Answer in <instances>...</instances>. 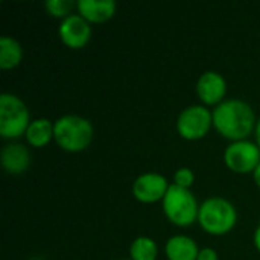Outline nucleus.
Returning <instances> with one entry per match:
<instances>
[{"label": "nucleus", "mask_w": 260, "mask_h": 260, "mask_svg": "<svg viewBox=\"0 0 260 260\" xmlns=\"http://www.w3.org/2000/svg\"><path fill=\"white\" fill-rule=\"evenodd\" d=\"M213 126L225 139L232 142L247 140L256 129V114L250 104L241 99H227L215 107Z\"/></svg>", "instance_id": "nucleus-1"}, {"label": "nucleus", "mask_w": 260, "mask_h": 260, "mask_svg": "<svg viewBox=\"0 0 260 260\" xmlns=\"http://www.w3.org/2000/svg\"><path fill=\"white\" fill-rule=\"evenodd\" d=\"M53 139L56 145L69 152L87 149L93 140V125L78 114H66L53 122Z\"/></svg>", "instance_id": "nucleus-2"}, {"label": "nucleus", "mask_w": 260, "mask_h": 260, "mask_svg": "<svg viewBox=\"0 0 260 260\" xmlns=\"http://www.w3.org/2000/svg\"><path fill=\"white\" fill-rule=\"evenodd\" d=\"M238 221L235 206L219 197H212L200 206L198 222L201 229L213 236H222L233 230Z\"/></svg>", "instance_id": "nucleus-3"}, {"label": "nucleus", "mask_w": 260, "mask_h": 260, "mask_svg": "<svg viewBox=\"0 0 260 260\" xmlns=\"http://www.w3.org/2000/svg\"><path fill=\"white\" fill-rule=\"evenodd\" d=\"M163 210L172 224L178 227H187L198 221L200 206L190 189L171 184L163 198Z\"/></svg>", "instance_id": "nucleus-4"}, {"label": "nucleus", "mask_w": 260, "mask_h": 260, "mask_svg": "<svg viewBox=\"0 0 260 260\" xmlns=\"http://www.w3.org/2000/svg\"><path fill=\"white\" fill-rule=\"evenodd\" d=\"M26 104L12 93L0 94V136L3 139H18L26 134L30 125Z\"/></svg>", "instance_id": "nucleus-5"}, {"label": "nucleus", "mask_w": 260, "mask_h": 260, "mask_svg": "<svg viewBox=\"0 0 260 260\" xmlns=\"http://www.w3.org/2000/svg\"><path fill=\"white\" fill-rule=\"evenodd\" d=\"M213 126V114L204 105L184 108L177 119V131L186 140H200Z\"/></svg>", "instance_id": "nucleus-6"}, {"label": "nucleus", "mask_w": 260, "mask_h": 260, "mask_svg": "<svg viewBox=\"0 0 260 260\" xmlns=\"http://www.w3.org/2000/svg\"><path fill=\"white\" fill-rule=\"evenodd\" d=\"M224 161L236 174L254 172L260 163V148L250 140L232 142L224 151Z\"/></svg>", "instance_id": "nucleus-7"}, {"label": "nucleus", "mask_w": 260, "mask_h": 260, "mask_svg": "<svg viewBox=\"0 0 260 260\" xmlns=\"http://www.w3.org/2000/svg\"><path fill=\"white\" fill-rule=\"evenodd\" d=\"M169 183L166 177L157 172H146L136 178L133 184V195L137 201L145 204H152L163 201L165 195L169 190Z\"/></svg>", "instance_id": "nucleus-8"}, {"label": "nucleus", "mask_w": 260, "mask_h": 260, "mask_svg": "<svg viewBox=\"0 0 260 260\" xmlns=\"http://www.w3.org/2000/svg\"><path fill=\"white\" fill-rule=\"evenodd\" d=\"M61 41L70 49L84 47L91 38V26L81 14H72L61 20L58 27Z\"/></svg>", "instance_id": "nucleus-9"}, {"label": "nucleus", "mask_w": 260, "mask_h": 260, "mask_svg": "<svg viewBox=\"0 0 260 260\" xmlns=\"http://www.w3.org/2000/svg\"><path fill=\"white\" fill-rule=\"evenodd\" d=\"M227 93V82L218 72H204L197 82V94L206 105H219Z\"/></svg>", "instance_id": "nucleus-10"}, {"label": "nucleus", "mask_w": 260, "mask_h": 260, "mask_svg": "<svg viewBox=\"0 0 260 260\" xmlns=\"http://www.w3.org/2000/svg\"><path fill=\"white\" fill-rule=\"evenodd\" d=\"M0 161L8 174L20 175L27 171L30 165V154L27 148L21 143H8L2 149Z\"/></svg>", "instance_id": "nucleus-11"}, {"label": "nucleus", "mask_w": 260, "mask_h": 260, "mask_svg": "<svg viewBox=\"0 0 260 260\" xmlns=\"http://www.w3.org/2000/svg\"><path fill=\"white\" fill-rule=\"evenodd\" d=\"M76 8L88 23H105L116 14L117 5L114 0H79Z\"/></svg>", "instance_id": "nucleus-12"}, {"label": "nucleus", "mask_w": 260, "mask_h": 260, "mask_svg": "<svg viewBox=\"0 0 260 260\" xmlns=\"http://www.w3.org/2000/svg\"><path fill=\"white\" fill-rule=\"evenodd\" d=\"M165 253L168 260H197L200 248L192 238L177 235L168 239L165 245Z\"/></svg>", "instance_id": "nucleus-13"}, {"label": "nucleus", "mask_w": 260, "mask_h": 260, "mask_svg": "<svg viewBox=\"0 0 260 260\" xmlns=\"http://www.w3.org/2000/svg\"><path fill=\"white\" fill-rule=\"evenodd\" d=\"M24 136L30 146L44 148L53 139V123L46 117L35 119L27 126V131Z\"/></svg>", "instance_id": "nucleus-14"}, {"label": "nucleus", "mask_w": 260, "mask_h": 260, "mask_svg": "<svg viewBox=\"0 0 260 260\" xmlns=\"http://www.w3.org/2000/svg\"><path fill=\"white\" fill-rule=\"evenodd\" d=\"M23 58V47L21 44L8 35L0 38V67L3 70H9L17 67Z\"/></svg>", "instance_id": "nucleus-15"}, {"label": "nucleus", "mask_w": 260, "mask_h": 260, "mask_svg": "<svg viewBox=\"0 0 260 260\" xmlns=\"http://www.w3.org/2000/svg\"><path fill=\"white\" fill-rule=\"evenodd\" d=\"M158 248L154 239L140 236L133 241L129 247V257L131 260H157Z\"/></svg>", "instance_id": "nucleus-16"}, {"label": "nucleus", "mask_w": 260, "mask_h": 260, "mask_svg": "<svg viewBox=\"0 0 260 260\" xmlns=\"http://www.w3.org/2000/svg\"><path fill=\"white\" fill-rule=\"evenodd\" d=\"M76 5L72 2V0H46L44 2V8L46 11L53 15V17H58V18H66L69 15H72V9L75 8Z\"/></svg>", "instance_id": "nucleus-17"}, {"label": "nucleus", "mask_w": 260, "mask_h": 260, "mask_svg": "<svg viewBox=\"0 0 260 260\" xmlns=\"http://www.w3.org/2000/svg\"><path fill=\"white\" fill-rule=\"evenodd\" d=\"M195 181V174L190 168H180L174 174V184L183 189H190Z\"/></svg>", "instance_id": "nucleus-18"}, {"label": "nucleus", "mask_w": 260, "mask_h": 260, "mask_svg": "<svg viewBox=\"0 0 260 260\" xmlns=\"http://www.w3.org/2000/svg\"><path fill=\"white\" fill-rule=\"evenodd\" d=\"M197 260H218V253L213 248H201Z\"/></svg>", "instance_id": "nucleus-19"}, {"label": "nucleus", "mask_w": 260, "mask_h": 260, "mask_svg": "<svg viewBox=\"0 0 260 260\" xmlns=\"http://www.w3.org/2000/svg\"><path fill=\"white\" fill-rule=\"evenodd\" d=\"M254 247L257 248V251L260 253V225L256 229V232H254Z\"/></svg>", "instance_id": "nucleus-20"}, {"label": "nucleus", "mask_w": 260, "mask_h": 260, "mask_svg": "<svg viewBox=\"0 0 260 260\" xmlns=\"http://www.w3.org/2000/svg\"><path fill=\"white\" fill-rule=\"evenodd\" d=\"M253 178H254V183L260 187V163L257 165V168L254 169V172H253Z\"/></svg>", "instance_id": "nucleus-21"}, {"label": "nucleus", "mask_w": 260, "mask_h": 260, "mask_svg": "<svg viewBox=\"0 0 260 260\" xmlns=\"http://www.w3.org/2000/svg\"><path fill=\"white\" fill-rule=\"evenodd\" d=\"M256 143H257V146L260 148V117L259 120H257V123H256Z\"/></svg>", "instance_id": "nucleus-22"}, {"label": "nucleus", "mask_w": 260, "mask_h": 260, "mask_svg": "<svg viewBox=\"0 0 260 260\" xmlns=\"http://www.w3.org/2000/svg\"><path fill=\"white\" fill-rule=\"evenodd\" d=\"M120 260H131V259H120Z\"/></svg>", "instance_id": "nucleus-23"}]
</instances>
